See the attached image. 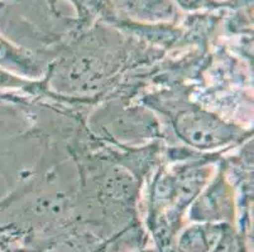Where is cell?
Instances as JSON below:
<instances>
[{
  "label": "cell",
  "instance_id": "obj_1",
  "mask_svg": "<svg viewBox=\"0 0 254 252\" xmlns=\"http://www.w3.org/2000/svg\"><path fill=\"white\" fill-rule=\"evenodd\" d=\"M223 152L197 151L181 160L162 163L147 180L143 225L159 252H171L186 225L187 209L212 177Z\"/></svg>",
  "mask_w": 254,
  "mask_h": 252
},
{
  "label": "cell",
  "instance_id": "obj_2",
  "mask_svg": "<svg viewBox=\"0 0 254 252\" xmlns=\"http://www.w3.org/2000/svg\"><path fill=\"white\" fill-rule=\"evenodd\" d=\"M143 106L159 112L184 147L200 152H219L239 147L252 139L253 130L244 129L206 106L177 92H158L139 97Z\"/></svg>",
  "mask_w": 254,
  "mask_h": 252
},
{
  "label": "cell",
  "instance_id": "obj_3",
  "mask_svg": "<svg viewBox=\"0 0 254 252\" xmlns=\"http://www.w3.org/2000/svg\"><path fill=\"white\" fill-rule=\"evenodd\" d=\"M215 169V174H212L204 189L187 209V219L190 222L229 223L237 226V197L234 187L221 163V156L216 163Z\"/></svg>",
  "mask_w": 254,
  "mask_h": 252
},
{
  "label": "cell",
  "instance_id": "obj_4",
  "mask_svg": "<svg viewBox=\"0 0 254 252\" xmlns=\"http://www.w3.org/2000/svg\"><path fill=\"white\" fill-rule=\"evenodd\" d=\"M119 19L144 24L176 23L180 11L172 0H109Z\"/></svg>",
  "mask_w": 254,
  "mask_h": 252
},
{
  "label": "cell",
  "instance_id": "obj_5",
  "mask_svg": "<svg viewBox=\"0 0 254 252\" xmlns=\"http://www.w3.org/2000/svg\"><path fill=\"white\" fill-rule=\"evenodd\" d=\"M48 63L32 50L13 45L0 36V71L14 72L15 76L27 80H37L46 75Z\"/></svg>",
  "mask_w": 254,
  "mask_h": 252
},
{
  "label": "cell",
  "instance_id": "obj_6",
  "mask_svg": "<svg viewBox=\"0 0 254 252\" xmlns=\"http://www.w3.org/2000/svg\"><path fill=\"white\" fill-rule=\"evenodd\" d=\"M59 0H48V5L57 15L56 4ZM75 8L76 18L72 27V33H80L98 24L105 22L112 25L118 19L109 0H68Z\"/></svg>",
  "mask_w": 254,
  "mask_h": 252
},
{
  "label": "cell",
  "instance_id": "obj_7",
  "mask_svg": "<svg viewBox=\"0 0 254 252\" xmlns=\"http://www.w3.org/2000/svg\"><path fill=\"white\" fill-rule=\"evenodd\" d=\"M108 242L91 233H77L37 249H17L11 252H105Z\"/></svg>",
  "mask_w": 254,
  "mask_h": 252
},
{
  "label": "cell",
  "instance_id": "obj_8",
  "mask_svg": "<svg viewBox=\"0 0 254 252\" xmlns=\"http://www.w3.org/2000/svg\"><path fill=\"white\" fill-rule=\"evenodd\" d=\"M211 252H253V233L243 232L230 225Z\"/></svg>",
  "mask_w": 254,
  "mask_h": 252
},
{
  "label": "cell",
  "instance_id": "obj_9",
  "mask_svg": "<svg viewBox=\"0 0 254 252\" xmlns=\"http://www.w3.org/2000/svg\"><path fill=\"white\" fill-rule=\"evenodd\" d=\"M175 5L186 11H215L224 9H238L251 5L253 0H172Z\"/></svg>",
  "mask_w": 254,
  "mask_h": 252
},
{
  "label": "cell",
  "instance_id": "obj_10",
  "mask_svg": "<svg viewBox=\"0 0 254 252\" xmlns=\"http://www.w3.org/2000/svg\"><path fill=\"white\" fill-rule=\"evenodd\" d=\"M130 252H159L156 247H144V249H140V250H135V251H130Z\"/></svg>",
  "mask_w": 254,
  "mask_h": 252
}]
</instances>
